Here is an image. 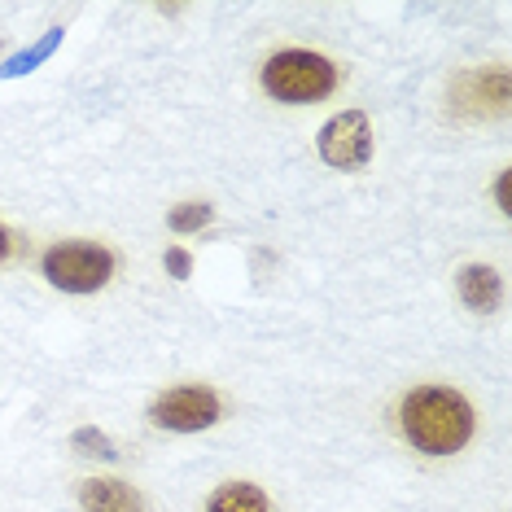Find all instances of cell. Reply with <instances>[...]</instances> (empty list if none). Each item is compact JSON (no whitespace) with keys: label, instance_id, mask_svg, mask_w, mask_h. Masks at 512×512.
Segmentation results:
<instances>
[{"label":"cell","instance_id":"obj_1","mask_svg":"<svg viewBox=\"0 0 512 512\" xmlns=\"http://www.w3.org/2000/svg\"><path fill=\"white\" fill-rule=\"evenodd\" d=\"M403 438L425 456H456L473 438V407L464 394L447 386H421L399 407Z\"/></svg>","mask_w":512,"mask_h":512},{"label":"cell","instance_id":"obj_2","mask_svg":"<svg viewBox=\"0 0 512 512\" xmlns=\"http://www.w3.org/2000/svg\"><path fill=\"white\" fill-rule=\"evenodd\" d=\"M263 88L276 101H285V106H311V101H324L337 88V66L320 53L285 49V53L267 57Z\"/></svg>","mask_w":512,"mask_h":512},{"label":"cell","instance_id":"obj_3","mask_svg":"<svg viewBox=\"0 0 512 512\" xmlns=\"http://www.w3.org/2000/svg\"><path fill=\"white\" fill-rule=\"evenodd\" d=\"M44 276L62 294H97L114 276V254L92 241H62L44 254Z\"/></svg>","mask_w":512,"mask_h":512},{"label":"cell","instance_id":"obj_4","mask_svg":"<svg viewBox=\"0 0 512 512\" xmlns=\"http://www.w3.org/2000/svg\"><path fill=\"white\" fill-rule=\"evenodd\" d=\"M320 158L337 171H364L372 162V127L368 114L342 110L320 127Z\"/></svg>","mask_w":512,"mask_h":512},{"label":"cell","instance_id":"obj_5","mask_svg":"<svg viewBox=\"0 0 512 512\" xmlns=\"http://www.w3.org/2000/svg\"><path fill=\"white\" fill-rule=\"evenodd\" d=\"M149 421L171 434H197L219 421V394L206 386H176L149 407Z\"/></svg>","mask_w":512,"mask_h":512},{"label":"cell","instance_id":"obj_6","mask_svg":"<svg viewBox=\"0 0 512 512\" xmlns=\"http://www.w3.org/2000/svg\"><path fill=\"white\" fill-rule=\"evenodd\" d=\"M456 106L469 114H504L508 110V75L504 71H473L456 79Z\"/></svg>","mask_w":512,"mask_h":512},{"label":"cell","instance_id":"obj_7","mask_svg":"<svg viewBox=\"0 0 512 512\" xmlns=\"http://www.w3.org/2000/svg\"><path fill=\"white\" fill-rule=\"evenodd\" d=\"M79 508L84 512H145L141 495L119 477H92L79 486Z\"/></svg>","mask_w":512,"mask_h":512},{"label":"cell","instance_id":"obj_8","mask_svg":"<svg viewBox=\"0 0 512 512\" xmlns=\"http://www.w3.org/2000/svg\"><path fill=\"white\" fill-rule=\"evenodd\" d=\"M456 285H460V302H464L469 311H477V316H491V311L499 307V298H504L499 272H495V267H482V263L460 267Z\"/></svg>","mask_w":512,"mask_h":512},{"label":"cell","instance_id":"obj_9","mask_svg":"<svg viewBox=\"0 0 512 512\" xmlns=\"http://www.w3.org/2000/svg\"><path fill=\"white\" fill-rule=\"evenodd\" d=\"M206 512H272V504L254 482H228L211 495Z\"/></svg>","mask_w":512,"mask_h":512},{"label":"cell","instance_id":"obj_10","mask_svg":"<svg viewBox=\"0 0 512 512\" xmlns=\"http://www.w3.org/2000/svg\"><path fill=\"white\" fill-rule=\"evenodd\" d=\"M211 219H215V211L206 202H184V206H176V211L167 215V224L176 232H202Z\"/></svg>","mask_w":512,"mask_h":512},{"label":"cell","instance_id":"obj_11","mask_svg":"<svg viewBox=\"0 0 512 512\" xmlns=\"http://www.w3.org/2000/svg\"><path fill=\"white\" fill-rule=\"evenodd\" d=\"M71 447L79 451V456H97V460H114L119 451H114V442L101 434V429H79V434L71 438Z\"/></svg>","mask_w":512,"mask_h":512},{"label":"cell","instance_id":"obj_12","mask_svg":"<svg viewBox=\"0 0 512 512\" xmlns=\"http://www.w3.org/2000/svg\"><path fill=\"white\" fill-rule=\"evenodd\" d=\"M57 40H62V31H49V40H44V44H36V49H31V53H22V57H14V62H9V66H5V75L31 71V66H36V62H40V57H49V53H53V44H57Z\"/></svg>","mask_w":512,"mask_h":512},{"label":"cell","instance_id":"obj_13","mask_svg":"<svg viewBox=\"0 0 512 512\" xmlns=\"http://www.w3.org/2000/svg\"><path fill=\"white\" fill-rule=\"evenodd\" d=\"M167 272L176 276V281H189V272H193V259L184 250H167Z\"/></svg>","mask_w":512,"mask_h":512},{"label":"cell","instance_id":"obj_14","mask_svg":"<svg viewBox=\"0 0 512 512\" xmlns=\"http://www.w3.org/2000/svg\"><path fill=\"white\" fill-rule=\"evenodd\" d=\"M495 202H499V211H512V206H508V176H499V184H495Z\"/></svg>","mask_w":512,"mask_h":512},{"label":"cell","instance_id":"obj_15","mask_svg":"<svg viewBox=\"0 0 512 512\" xmlns=\"http://www.w3.org/2000/svg\"><path fill=\"white\" fill-rule=\"evenodd\" d=\"M9 250H14V241H9V228H5V224H0V263H5V259H9Z\"/></svg>","mask_w":512,"mask_h":512}]
</instances>
